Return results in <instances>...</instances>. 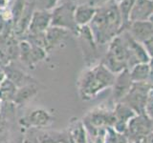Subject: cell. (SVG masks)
Wrapping results in <instances>:
<instances>
[{"instance_id": "6da1fadb", "label": "cell", "mask_w": 153, "mask_h": 143, "mask_svg": "<svg viewBox=\"0 0 153 143\" xmlns=\"http://www.w3.org/2000/svg\"><path fill=\"white\" fill-rule=\"evenodd\" d=\"M116 74L108 70L102 62L88 66L80 73L76 87L80 99L90 101L103 91L112 88Z\"/></svg>"}, {"instance_id": "7a4b0ae2", "label": "cell", "mask_w": 153, "mask_h": 143, "mask_svg": "<svg viewBox=\"0 0 153 143\" xmlns=\"http://www.w3.org/2000/svg\"><path fill=\"white\" fill-rule=\"evenodd\" d=\"M128 50L122 33L108 43L107 51L102 58V63L117 74L124 70H128Z\"/></svg>"}, {"instance_id": "3957f363", "label": "cell", "mask_w": 153, "mask_h": 143, "mask_svg": "<svg viewBox=\"0 0 153 143\" xmlns=\"http://www.w3.org/2000/svg\"><path fill=\"white\" fill-rule=\"evenodd\" d=\"M153 91V85L150 82H140L133 83L132 88L129 93L126 95L122 101L132 109L136 114H145V107L149 97Z\"/></svg>"}, {"instance_id": "277c9868", "label": "cell", "mask_w": 153, "mask_h": 143, "mask_svg": "<svg viewBox=\"0 0 153 143\" xmlns=\"http://www.w3.org/2000/svg\"><path fill=\"white\" fill-rule=\"evenodd\" d=\"M75 5L69 2L63 3L59 6H56L51 12V26L65 29V30L71 32H75L76 35L79 28L75 22Z\"/></svg>"}, {"instance_id": "5b68a950", "label": "cell", "mask_w": 153, "mask_h": 143, "mask_svg": "<svg viewBox=\"0 0 153 143\" xmlns=\"http://www.w3.org/2000/svg\"><path fill=\"white\" fill-rule=\"evenodd\" d=\"M82 122L86 129H105L113 128L115 116L113 109L99 106L91 110L82 118Z\"/></svg>"}, {"instance_id": "8992f818", "label": "cell", "mask_w": 153, "mask_h": 143, "mask_svg": "<svg viewBox=\"0 0 153 143\" xmlns=\"http://www.w3.org/2000/svg\"><path fill=\"white\" fill-rule=\"evenodd\" d=\"M153 131V120L147 117L145 114H136L133 116L127 125L126 135L131 142H141Z\"/></svg>"}, {"instance_id": "52a82bcc", "label": "cell", "mask_w": 153, "mask_h": 143, "mask_svg": "<svg viewBox=\"0 0 153 143\" xmlns=\"http://www.w3.org/2000/svg\"><path fill=\"white\" fill-rule=\"evenodd\" d=\"M52 114L43 108H37L31 111L19 118L18 123L21 127L27 130H40L51 126L54 122Z\"/></svg>"}, {"instance_id": "ba28073f", "label": "cell", "mask_w": 153, "mask_h": 143, "mask_svg": "<svg viewBox=\"0 0 153 143\" xmlns=\"http://www.w3.org/2000/svg\"><path fill=\"white\" fill-rule=\"evenodd\" d=\"M19 58L22 63L27 65L29 68H33L42 60H44L48 52L45 49L30 44L28 41L22 39L18 43Z\"/></svg>"}, {"instance_id": "9c48e42d", "label": "cell", "mask_w": 153, "mask_h": 143, "mask_svg": "<svg viewBox=\"0 0 153 143\" xmlns=\"http://www.w3.org/2000/svg\"><path fill=\"white\" fill-rule=\"evenodd\" d=\"M52 13L46 10H36L32 13L28 26L27 33L31 35H40L45 33L51 27Z\"/></svg>"}, {"instance_id": "30bf717a", "label": "cell", "mask_w": 153, "mask_h": 143, "mask_svg": "<svg viewBox=\"0 0 153 143\" xmlns=\"http://www.w3.org/2000/svg\"><path fill=\"white\" fill-rule=\"evenodd\" d=\"M133 81L130 77L129 70H124L116 74L112 86V99L114 103L122 101L132 88Z\"/></svg>"}, {"instance_id": "8fae6325", "label": "cell", "mask_w": 153, "mask_h": 143, "mask_svg": "<svg viewBox=\"0 0 153 143\" xmlns=\"http://www.w3.org/2000/svg\"><path fill=\"white\" fill-rule=\"evenodd\" d=\"M113 112L115 116V123L113 129L119 133H126L127 130V125L129 121H130V119L136 116L135 112L123 102L114 103Z\"/></svg>"}, {"instance_id": "7c38bea8", "label": "cell", "mask_w": 153, "mask_h": 143, "mask_svg": "<svg viewBox=\"0 0 153 143\" xmlns=\"http://www.w3.org/2000/svg\"><path fill=\"white\" fill-rule=\"evenodd\" d=\"M126 31L134 40L142 44L149 38L153 37V26L148 20L130 22L126 27Z\"/></svg>"}, {"instance_id": "4fadbf2b", "label": "cell", "mask_w": 153, "mask_h": 143, "mask_svg": "<svg viewBox=\"0 0 153 143\" xmlns=\"http://www.w3.org/2000/svg\"><path fill=\"white\" fill-rule=\"evenodd\" d=\"M153 13V1L151 0H135L129 13V23L146 21Z\"/></svg>"}, {"instance_id": "5bb4252c", "label": "cell", "mask_w": 153, "mask_h": 143, "mask_svg": "<svg viewBox=\"0 0 153 143\" xmlns=\"http://www.w3.org/2000/svg\"><path fill=\"white\" fill-rule=\"evenodd\" d=\"M70 32H71L65 30V29L51 26L45 32L47 52H51L53 50L59 47L66 38L68 37Z\"/></svg>"}, {"instance_id": "9a60e30c", "label": "cell", "mask_w": 153, "mask_h": 143, "mask_svg": "<svg viewBox=\"0 0 153 143\" xmlns=\"http://www.w3.org/2000/svg\"><path fill=\"white\" fill-rule=\"evenodd\" d=\"M4 71L5 74H6V78L11 80L17 88L23 87V86L29 84H36V81L31 75L13 67L12 63L4 66Z\"/></svg>"}, {"instance_id": "2e32d148", "label": "cell", "mask_w": 153, "mask_h": 143, "mask_svg": "<svg viewBox=\"0 0 153 143\" xmlns=\"http://www.w3.org/2000/svg\"><path fill=\"white\" fill-rule=\"evenodd\" d=\"M97 12V8L93 7L90 4H80L76 6L75 9V22L78 28L88 26L93 20Z\"/></svg>"}, {"instance_id": "e0dca14e", "label": "cell", "mask_w": 153, "mask_h": 143, "mask_svg": "<svg viewBox=\"0 0 153 143\" xmlns=\"http://www.w3.org/2000/svg\"><path fill=\"white\" fill-rule=\"evenodd\" d=\"M38 93L36 84H29L23 87L17 88V91L13 100V104L16 107H20L28 101H30Z\"/></svg>"}, {"instance_id": "ac0fdd59", "label": "cell", "mask_w": 153, "mask_h": 143, "mask_svg": "<svg viewBox=\"0 0 153 143\" xmlns=\"http://www.w3.org/2000/svg\"><path fill=\"white\" fill-rule=\"evenodd\" d=\"M67 133L69 135L71 143H88L87 132L82 120L76 119L75 121H72Z\"/></svg>"}, {"instance_id": "d6986e66", "label": "cell", "mask_w": 153, "mask_h": 143, "mask_svg": "<svg viewBox=\"0 0 153 143\" xmlns=\"http://www.w3.org/2000/svg\"><path fill=\"white\" fill-rule=\"evenodd\" d=\"M133 83L149 82L151 75V67L149 63H139L129 70Z\"/></svg>"}, {"instance_id": "ffe728a7", "label": "cell", "mask_w": 153, "mask_h": 143, "mask_svg": "<svg viewBox=\"0 0 153 143\" xmlns=\"http://www.w3.org/2000/svg\"><path fill=\"white\" fill-rule=\"evenodd\" d=\"M17 87L11 80L5 78L0 83V100L3 103H13Z\"/></svg>"}, {"instance_id": "44dd1931", "label": "cell", "mask_w": 153, "mask_h": 143, "mask_svg": "<svg viewBox=\"0 0 153 143\" xmlns=\"http://www.w3.org/2000/svg\"><path fill=\"white\" fill-rule=\"evenodd\" d=\"M106 141L108 143H129V139L126 133H119L113 128H107Z\"/></svg>"}, {"instance_id": "7402d4cb", "label": "cell", "mask_w": 153, "mask_h": 143, "mask_svg": "<svg viewBox=\"0 0 153 143\" xmlns=\"http://www.w3.org/2000/svg\"><path fill=\"white\" fill-rule=\"evenodd\" d=\"M39 141L40 143H61L59 133H40Z\"/></svg>"}, {"instance_id": "603a6c76", "label": "cell", "mask_w": 153, "mask_h": 143, "mask_svg": "<svg viewBox=\"0 0 153 143\" xmlns=\"http://www.w3.org/2000/svg\"><path fill=\"white\" fill-rule=\"evenodd\" d=\"M22 143H40L39 141V133L37 130H28L25 136L23 138Z\"/></svg>"}, {"instance_id": "cb8c5ba5", "label": "cell", "mask_w": 153, "mask_h": 143, "mask_svg": "<svg viewBox=\"0 0 153 143\" xmlns=\"http://www.w3.org/2000/svg\"><path fill=\"white\" fill-rule=\"evenodd\" d=\"M145 114L153 120V91L150 93L149 97L147 98V101L145 107Z\"/></svg>"}, {"instance_id": "d4e9b609", "label": "cell", "mask_w": 153, "mask_h": 143, "mask_svg": "<svg viewBox=\"0 0 153 143\" xmlns=\"http://www.w3.org/2000/svg\"><path fill=\"white\" fill-rule=\"evenodd\" d=\"M13 7V0H0V15L8 11H11Z\"/></svg>"}, {"instance_id": "484cf974", "label": "cell", "mask_w": 153, "mask_h": 143, "mask_svg": "<svg viewBox=\"0 0 153 143\" xmlns=\"http://www.w3.org/2000/svg\"><path fill=\"white\" fill-rule=\"evenodd\" d=\"M9 118L1 112L0 113V135H2L8 129Z\"/></svg>"}, {"instance_id": "4316f807", "label": "cell", "mask_w": 153, "mask_h": 143, "mask_svg": "<svg viewBox=\"0 0 153 143\" xmlns=\"http://www.w3.org/2000/svg\"><path fill=\"white\" fill-rule=\"evenodd\" d=\"M110 1H111V0H91L89 4L92 5V6L95 8H99V7L103 6L105 4H107Z\"/></svg>"}, {"instance_id": "83f0119b", "label": "cell", "mask_w": 153, "mask_h": 143, "mask_svg": "<svg viewBox=\"0 0 153 143\" xmlns=\"http://www.w3.org/2000/svg\"><path fill=\"white\" fill-rule=\"evenodd\" d=\"M143 141H145V143H153V131L146 136V138Z\"/></svg>"}, {"instance_id": "f1b7e54d", "label": "cell", "mask_w": 153, "mask_h": 143, "mask_svg": "<svg viewBox=\"0 0 153 143\" xmlns=\"http://www.w3.org/2000/svg\"><path fill=\"white\" fill-rule=\"evenodd\" d=\"M148 21H149L151 23V25L153 26V13L151 14V16L149 17V19H148Z\"/></svg>"}, {"instance_id": "f546056e", "label": "cell", "mask_w": 153, "mask_h": 143, "mask_svg": "<svg viewBox=\"0 0 153 143\" xmlns=\"http://www.w3.org/2000/svg\"><path fill=\"white\" fill-rule=\"evenodd\" d=\"M2 108H3V102L0 100V113H1V111H2Z\"/></svg>"}, {"instance_id": "4dcf8cb0", "label": "cell", "mask_w": 153, "mask_h": 143, "mask_svg": "<svg viewBox=\"0 0 153 143\" xmlns=\"http://www.w3.org/2000/svg\"><path fill=\"white\" fill-rule=\"evenodd\" d=\"M105 143H108V142H107V141H106V140H105Z\"/></svg>"}, {"instance_id": "1f68e13d", "label": "cell", "mask_w": 153, "mask_h": 143, "mask_svg": "<svg viewBox=\"0 0 153 143\" xmlns=\"http://www.w3.org/2000/svg\"><path fill=\"white\" fill-rule=\"evenodd\" d=\"M151 1H153V0H151Z\"/></svg>"}]
</instances>
